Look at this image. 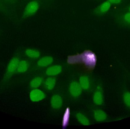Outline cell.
<instances>
[{
    "instance_id": "5bb4252c",
    "label": "cell",
    "mask_w": 130,
    "mask_h": 129,
    "mask_svg": "<svg viewBox=\"0 0 130 129\" xmlns=\"http://www.w3.org/2000/svg\"><path fill=\"white\" fill-rule=\"evenodd\" d=\"M76 118L78 121L83 125L88 126L90 124L88 118L81 113H78L76 114Z\"/></svg>"
},
{
    "instance_id": "9c48e42d",
    "label": "cell",
    "mask_w": 130,
    "mask_h": 129,
    "mask_svg": "<svg viewBox=\"0 0 130 129\" xmlns=\"http://www.w3.org/2000/svg\"><path fill=\"white\" fill-rule=\"evenodd\" d=\"M62 71V67L59 65H54L49 67L46 73L48 76H56L60 74Z\"/></svg>"
},
{
    "instance_id": "ba28073f",
    "label": "cell",
    "mask_w": 130,
    "mask_h": 129,
    "mask_svg": "<svg viewBox=\"0 0 130 129\" xmlns=\"http://www.w3.org/2000/svg\"><path fill=\"white\" fill-rule=\"evenodd\" d=\"M63 100L61 97L58 94H55L52 97L51 100V104L52 107L55 109L61 108L62 105Z\"/></svg>"
},
{
    "instance_id": "2e32d148",
    "label": "cell",
    "mask_w": 130,
    "mask_h": 129,
    "mask_svg": "<svg viewBox=\"0 0 130 129\" xmlns=\"http://www.w3.org/2000/svg\"><path fill=\"white\" fill-rule=\"evenodd\" d=\"M43 82V79L41 77H38L34 78L31 80L30 84L31 87L37 88L39 87Z\"/></svg>"
},
{
    "instance_id": "8fae6325",
    "label": "cell",
    "mask_w": 130,
    "mask_h": 129,
    "mask_svg": "<svg viewBox=\"0 0 130 129\" xmlns=\"http://www.w3.org/2000/svg\"><path fill=\"white\" fill-rule=\"evenodd\" d=\"M53 61L52 57L50 56H45L39 60L37 62V65L40 67H47L51 64Z\"/></svg>"
},
{
    "instance_id": "5b68a950",
    "label": "cell",
    "mask_w": 130,
    "mask_h": 129,
    "mask_svg": "<svg viewBox=\"0 0 130 129\" xmlns=\"http://www.w3.org/2000/svg\"><path fill=\"white\" fill-rule=\"evenodd\" d=\"M82 88L79 83L74 81L70 84L69 87V91L70 94L74 98L78 97L81 95Z\"/></svg>"
},
{
    "instance_id": "ac0fdd59",
    "label": "cell",
    "mask_w": 130,
    "mask_h": 129,
    "mask_svg": "<svg viewBox=\"0 0 130 129\" xmlns=\"http://www.w3.org/2000/svg\"><path fill=\"white\" fill-rule=\"evenodd\" d=\"M123 100L124 103L127 106L130 108V93L126 92L124 94Z\"/></svg>"
},
{
    "instance_id": "277c9868",
    "label": "cell",
    "mask_w": 130,
    "mask_h": 129,
    "mask_svg": "<svg viewBox=\"0 0 130 129\" xmlns=\"http://www.w3.org/2000/svg\"><path fill=\"white\" fill-rule=\"evenodd\" d=\"M45 94L43 91L37 88L32 90L30 93V99L34 102L41 101L45 99Z\"/></svg>"
},
{
    "instance_id": "ffe728a7",
    "label": "cell",
    "mask_w": 130,
    "mask_h": 129,
    "mask_svg": "<svg viewBox=\"0 0 130 129\" xmlns=\"http://www.w3.org/2000/svg\"><path fill=\"white\" fill-rule=\"evenodd\" d=\"M111 4H118L121 2V0H108Z\"/></svg>"
},
{
    "instance_id": "d6986e66",
    "label": "cell",
    "mask_w": 130,
    "mask_h": 129,
    "mask_svg": "<svg viewBox=\"0 0 130 129\" xmlns=\"http://www.w3.org/2000/svg\"><path fill=\"white\" fill-rule=\"evenodd\" d=\"M124 20L127 24H130V12H127L124 14Z\"/></svg>"
},
{
    "instance_id": "52a82bcc",
    "label": "cell",
    "mask_w": 130,
    "mask_h": 129,
    "mask_svg": "<svg viewBox=\"0 0 130 129\" xmlns=\"http://www.w3.org/2000/svg\"><path fill=\"white\" fill-rule=\"evenodd\" d=\"M111 5V4L108 1L105 2L100 5L94 10V13L96 14H102L107 12Z\"/></svg>"
},
{
    "instance_id": "44dd1931",
    "label": "cell",
    "mask_w": 130,
    "mask_h": 129,
    "mask_svg": "<svg viewBox=\"0 0 130 129\" xmlns=\"http://www.w3.org/2000/svg\"><path fill=\"white\" fill-rule=\"evenodd\" d=\"M129 12H130V7L129 8Z\"/></svg>"
},
{
    "instance_id": "8992f818",
    "label": "cell",
    "mask_w": 130,
    "mask_h": 129,
    "mask_svg": "<svg viewBox=\"0 0 130 129\" xmlns=\"http://www.w3.org/2000/svg\"><path fill=\"white\" fill-rule=\"evenodd\" d=\"M93 101L95 104L98 105H101L104 103V97L102 87L101 85H98L96 91L93 95Z\"/></svg>"
},
{
    "instance_id": "30bf717a",
    "label": "cell",
    "mask_w": 130,
    "mask_h": 129,
    "mask_svg": "<svg viewBox=\"0 0 130 129\" xmlns=\"http://www.w3.org/2000/svg\"><path fill=\"white\" fill-rule=\"evenodd\" d=\"M95 119L99 122L105 121L107 119V115L105 112L101 109H97L94 112Z\"/></svg>"
},
{
    "instance_id": "9a60e30c",
    "label": "cell",
    "mask_w": 130,
    "mask_h": 129,
    "mask_svg": "<svg viewBox=\"0 0 130 129\" xmlns=\"http://www.w3.org/2000/svg\"><path fill=\"white\" fill-rule=\"evenodd\" d=\"M28 67L27 62L25 60H22L19 62L17 72L20 73H24L27 71Z\"/></svg>"
},
{
    "instance_id": "7c38bea8",
    "label": "cell",
    "mask_w": 130,
    "mask_h": 129,
    "mask_svg": "<svg viewBox=\"0 0 130 129\" xmlns=\"http://www.w3.org/2000/svg\"><path fill=\"white\" fill-rule=\"evenodd\" d=\"M56 84V78L53 77L48 78L44 82V87L46 90H51L54 89Z\"/></svg>"
},
{
    "instance_id": "7a4b0ae2",
    "label": "cell",
    "mask_w": 130,
    "mask_h": 129,
    "mask_svg": "<svg viewBox=\"0 0 130 129\" xmlns=\"http://www.w3.org/2000/svg\"><path fill=\"white\" fill-rule=\"evenodd\" d=\"M39 8V4L36 1H32L27 4L25 8L23 17H28L34 15Z\"/></svg>"
},
{
    "instance_id": "6da1fadb",
    "label": "cell",
    "mask_w": 130,
    "mask_h": 129,
    "mask_svg": "<svg viewBox=\"0 0 130 129\" xmlns=\"http://www.w3.org/2000/svg\"><path fill=\"white\" fill-rule=\"evenodd\" d=\"M95 54L90 50H86L82 53H78L67 57L68 64L74 66L80 72L85 74L92 73L95 68L96 57Z\"/></svg>"
},
{
    "instance_id": "3957f363",
    "label": "cell",
    "mask_w": 130,
    "mask_h": 129,
    "mask_svg": "<svg viewBox=\"0 0 130 129\" xmlns=\"http://www.w3.org/2000/svg\"><path fill=\"white\" fill-rule=\"evenodd\" d=\"M19 59L17 57L11 58L8 64L6 71V77L7 78L11 77L17 71V69L20 62Z\"/></svg>"
},
{
    "instance_id": "4fadbf2b",
    "label": "cell",
    "mask_w": 130,
    "mask_h": 129,
    "mask_svg": "<svg viewBox=\"0 0 130 129\" xmlns=\"http://www.w3.org/2000/svg\"><path fill=\"white\" fill-rule=\"evenodd\" d=\"M79 84L82 88L84 90H88L90 88V81L87 76H81L79 79Z\"/></svg>"
},
{
    "instance_id": "e0dca14e",
    "label": "cell",
    "mask_w": 130,
    "mask_h": 129,
    "mask_svg": "<svg viewBox=\"0 0 130 129\" xmlns=\"http://www.w3.org/2000/svg\"><path fill=\"white\" fill-rule=\"evenodd\" d=\"M25 53L27 56L31 58L37 59L40 56V53L36 50L28 49L26 50Z\"/></svg>"
}]
</instances>
